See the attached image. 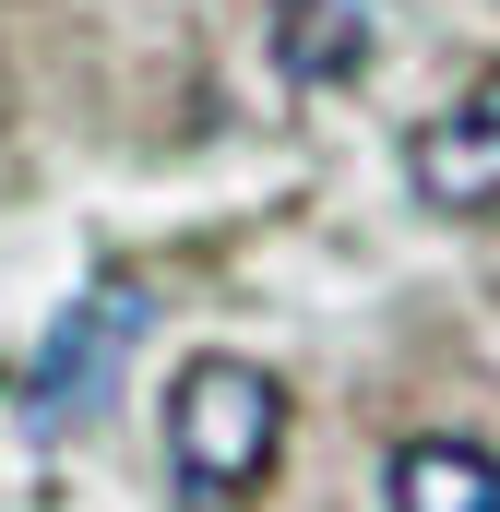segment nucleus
Segmentation results:
<instances>
[{
    "label": "nucleus",
    "instance_id": "nucleus-4",
    "mask_svg": "<svg viewBox=\"0 0 500 512\" xmlns=\"http://www.w3.org/2000/svg\"><path fill=\"white\" fill-rule=\"evenodd\" d=\"M381 501L393 512H500V453L453 441V429H417V441H393Z\"/></svg>",
    "mask_w": 500,
    "mask_h": 512
},
{
    "label": "nucleus",
    "instance_id": "nucleus-5",
    "mask_svg": "<svg viewBox=\"0 0 500 512\" xmlns=\"http://www.w3.org/2000/svg\"><path fill=\"white\" fill-rule=\"evenodd\" d=\"M381 12L370 0H286L274 12V60H286V84H346L358 60H370Z\"/></svg>",
    "mask_w": 500,
    "mask_h": 512
},
{
    "label": "nucleus",
    "instance_id": "nucleus-3",
    "mask_svg": "<svg viewBox=\"0 0 500 512\" xmlns=\"http://www.w3.org/2000/svg\"><path fill=\"white\" fill-rule=\"evenodd\" d=\"M405 179L429 215H500V72H477L453 108L405 131Z\"/></svg>",
    "mask_w": 500,
    "mask_h": 512
},
{
    "label": "nucleus",
    "instance_id": "nucleus-1",
    "mask_svg": "<svg viewBox=\"0 0 500 512\" xmlns=\"http://www.w3.org/2000/svg\"><path fill=\"white\" fill-rule=\"evenodd\" d=\"M286 453V382L262 358H191L167 382V465L191 501H250Z\"/></svg>",
    "mask_w": 500,
    "mask_h": 512
},
{
    "label": "nucleus",
    "instance_id": "nucleus-2",
    "mask_svg": "<svg viewBox=\"0 0 500 512\" xmlns=\"http://www.w3.org/2000/svg\"><path fill=\"white\" fill-rule=\"evenodd\" d=\"M143 322H155V286H143V274H96V286L48 322V346H36V370H24V429H84V417L120 393Z\"/></svg>",
    "mask_w": 500,
    "mask_h": 512
}]
</instances>
